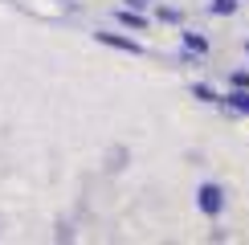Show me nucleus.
Here are the masks:
<instances>
[{"label": "nucleus", "instance_id": "1", "mask_svg": "<svg viewBox=\"0 0 249 245\" xmlns=\"http://www.w3.org/2000/svg\"><path fill=\"white\" fill-rule=\"evenodd\" d=\"M200 209L204 212H216V209H221V192H216V188H200Z\"/></svg>", "mask_w": 249, "mask_h": 245}, {"label": "nucleus", "instance_id": "2", "mask_svg": "<svg viewBox=\"0 0 249 245\" xmlns=\"http://www.w3.org/2000/svg\"><path fill=\"white\" fill-rule=\"evenodd\" d=\"M102 41H107V45H119V49H127V53H139V45H135V41H123V37H115V33H102Z\"/></svg>", "mask_w": 249, "mask_h": 245}, {"label": "nucleus", "instance_id": "3", "mask_svg": "<svg viewBox=\"0 0 249 245\" xmlns=\"http://www.w3.org/2000/svg\"><path fill=\"white\" fill-rule=\"evenodd\" d=\"M233 106H241V110H249V94H233Z\"/></svg>", "mask_w": 249, "mask_h": 245}]
</instances>
